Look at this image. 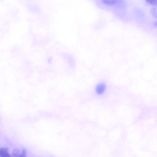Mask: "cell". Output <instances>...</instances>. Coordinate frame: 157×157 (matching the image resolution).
<instances>
[{
	"label": "cell",
	"mask_w": 157,
	"mask_h": 157,
	"mask_svg": "<svg viewBox=\"0 0 157 157\" xmlns=\"http://www.w3.org/2000/svg\"><path fill=\"white\" fill-rule=\"evenodd\" d=\"M106 89L105 84L103 82L98 84L95 88V91L98 95H101L105 92Z\"/></svg>",
	"instance_id": "6da1fadb"
},
{
	"label": "cell",
	"mask_w": 157,
	"mask_h": 157,
	"mask_svg": "<svg viewBox=\"0 0 157 157\" xmlns=\"http://www.w3.org/2000/svg\"><path fill=\"white\" fill-rule=\"evenodd\" d=\"M8 149L6 147H3L0 149V157H9L11 156L8 151Z\"/></svg>",
	"instance_id": "7a4b0ae2"
},
{
	"label": "cell",
	"mask_w": 157,
	"mask_h": 157,
	"mask_svg": "<svg viewBox=\"0 0 157 157\" xmlns=\"http://www.w3.org/2000/svg\"><path fill=\"white\" fill-rule=\"evenodd\" d=\"M102 2L108 6H112L115 4L116 0H102Z\"/></svg>",
	"instance_id": "3957f363"
},
{
	"label": "cell",
	"mask_w": 157,
	"mask_h": 157,
	"mask_svg": "<svg viewBox=\"0 0 157 157\" xmlns=\"http://www.w3.org/2000/svg\"><path fill=\"white\" fill-rule=\"evenodd\" d=\"M21 152L18 149L14 150L12 153V156L13 157H20Z\"/></svg>",
	"instance_id": "277c9868"
},
{
	"label": "cell",
	"mask_w": 157,
	"mask_h": 157,
	"mask_svg": "<svg viewBox=\"0 0 157 157\" xmlns=\"http://www.w3.org/2000/svg\"><path fill=\"white\" fill-rule=\"evenodd\" d=\"M149 4L153 5H155L157 4V0H145Z\"/></svg>",
	"instance_id": "5b68a950"
},
{
	"label": "cell",
	"mask_w": 157,
	"mask_h": 157,
	"mask_svg": "<svg viewBox=\"0 0 157 157\" xmlns=\"http://www.w3.org/2000/svg\"><path fill=\"white\" fill-rule=\"evenodd\" d=\"M26 155V151L25 149H23L22 150L20 157H25Z\"/></svg>",
	"instance_id": "8992f818"
}]
</instances>
